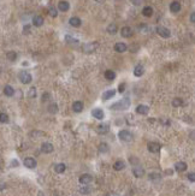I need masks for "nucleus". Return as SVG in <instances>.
<instances>
[{"label":"nucleus","instance_id":"1","mask_svg":"<svg viewBox=\"0 0 195 196\" xmlns=\"http://www.w3.org/2000/svg\"><path fill=\"white\" fill-rule=\"evenodd\" d=\"M129 106H130V100L128 97H125V99H122L119 101H117L116 104H113L110 108L114 111H125L129 108Z\"/></svg>","mask_w":195,"mask_h":196},{"label":"nucleus","instance_id":"2","mask_svg":"<svg viewBox=\"0 0 195 196\" xmlns=\"http://www.w3.org/2000/svg\"><path fill=\"white\" fill-rule=\"evenodd\" d=\"M118 137H119L121 141H124V142H131L134 140L133 134L130 131H128V130H121L118 132Z\"/></svg>","mask_w":195,"mask_h":196},{"label":"nucleus","instance_id":"3","mask_svg":"<svg viewBox=\"0 0 195 196\" xmlns=\"http://www.w3.org/2000/svg\"><path fill=\"white\" fill-rule=\"evenodd\" d=\"M18 78H19V81H21L23 84H29V83H32V81H33L32 75L29 74V72H27V71H22V72H19Z\"/></svg>","mask_w":195,"mask_h":196},{"label":"nucleus","instance_id":"4","mask_svg":"<svg viewBox=\"0 0 195 196\" xmlns=\"http://www.w3.org/2000/svg\"><path fill=\"white\" fill-rule=\"evenodd\" d=\"M155 32H157V34H158L159 36H161V37H164V38H169V37L171 36V32L169 30V29L165 28V27H161V25H159V27L155 28Z\"/></svg>","mask_w":195,"mask_h":196},{"label":"nucleus","instance_id":"5","mask_svg":"<svg viewBox=\"0 0 195 196\" xmlns=\"http://www.w3.org/2000/svg\"><path fill=\"white\" fill-rule=\"evenodd\" d=\"M96 48H98V42H89L83 46V52L89 54V53H93Z\"/></svg>","mask_w":195,"mask_h":196},{"label":"nucleus","instance_id":"6","mask_svg":"<svg viewBox=\"0 0 195 196\" xmlns=\"http://www.w3.org/2000/svg\"><path fill=\"white\" fill-rule=\"evenodd\" d=\"M53 150H54V147H53L52 143H50V142H45V143L41 144V152H42V153H45V154H50V153H52Z\"/></svg>","mask_w":195,"mask_h":196},{"label":"nucleus","instance_id":"7","mask_svg":"<svg viewBox=\"0 0 195 196\" xmlns=\"http://www.w3.org/2000/svg\"><path fill=\"white\" fill-rule=\"evenodd\" d=\"M92 182H93V177H92L90 174H88V173H84V174H82L81 177H80V183L83 184V185H88Z\"/></svg>","mask_w":195,"mask_h":196},{"label":"nucleus","instance_id":"8","mask_svg":"<svg viewBox=\"0 0 195 196\" xmlns=\"http://www.w3.org/2000/svg\"><path fill=\"white\" fill-rule=\"evenodd\" d=\"M24 166L25 167H28V169H35L36 167V160L34 159V158H30V156H29V158H25L24 159Z\"/></svg>","mask_w":195,"mask_h":196},{"label":"nucleus","instance_id":"9","mask_svg":"<svg viewBox=\"0 0 195 196\" xmlns=\"http://www.w3.org/2000/svg\"><path fill=\"white\" fill-rule=\"evenodd\" d=\"M160 149H161V146H160L159 143H157V142H151V143H148V150H149L151 153H159Z\"/></svg>","mask_w":195,"mask_h":196},{"label":"nucleus","instance_id":"10","mask_svg":"<svg viewBox=\"0 0 195 196\" xmlns=\"http://www.w3.org/2000/svg\"><path fill=\"white\" fill-rule=\"evenodd\" d=\"M126 50H128V46H126L124 42H117L114 45V51L118 52V53H123L125 52Z\"/></svg>","mask_w":195,"mask_h":196},{"label":"nucleus","instance_id":"11","mask_svg":"<svg viewBox=\"0 0 195 196\" xmlns=\"http://www.w3.org/2000/svg\"><path fill=\"white\" fill-rule=\"evenodd\" d=\"M148 112H149V107L146 106V105H139L137 107H136V113H139V114L146 116Z\"/></svg>","mask_w":195,"mask_h":196},{"label":"nucleus","instance_id":"12","mask_svg":"<svg viewBox=\"0 0 195 196\" xmlns=\"http://www.w3.org/2000/svg\"><path fill=\"white\" fill-rule=\"evenodd\" d=\"M143 74H144V67H143V65H141V64L136 65L135 69H134V75H135L136 77H141Z\"/></svg>","mask_w":195,"mask_h":196},{"label":"nucleus","instance_id":"13","mask_svg":"<svg viewBox=\"0 0 195 196\" xmlns=\"http://www.w3.org/2000/svg\"><path fill=\"white\" fill-rule=\"evenodd\" d=\"M72 110H74V112H76V113L82 112V111H83V102H82V101H75V102L72 104Z\"/></svg>","mask_w":195,"mask_h":196},{"label":"nucleus","instance_id":"14","mask_svg":"<svg viewBox=\"0 0 195 196\" xmlns=\"http://www.w3.org/2000/svg\"><path fill=\"white\" fill-rule=\"evenodd\" d=\"M92 116L94 117V118H96V119H102L104 117H105L104 111L100 110V108H94V110L92 111Z\"/></svg>","mask_w":195,"mask_h":196},{"label":"nucleus","instance_id":"15","mask_svg":"<svg viewBox=\"0 0 195 196\" xmlns=\"http://www.w3.org/2000/svg\"><path fill=\"white\" fill-rule=\"evenodd\" d=\"M170 11L173 12V13H177L181 11V4L178 1H172L170 4Z\"/></svg>","mask_w":195,"mask_h":196},{"label":"nucleus","instance_id":"16","mask_svg":"<svg viewBox=\"0 0 195 196\" xmlns=\"http://www.w3.org/2000/svg\"><path fill=\"white\" fill-rule=\"evenodd\" d=\"M69 23H70V25H71V27L79 28V27H81L82 21H81V19H80L79 17H71V18L69 19Z\"/></svg>","mask_w":195,"mask_h":196},{"label":"nucleus","instance_id":"17","mask_svg":"<svg viewBox=\"0 0 195 196\" xmlns=\"http://www.w3.org/2000/svg\"><path fill=\"white\" fill-rule=\"evenodd\" d=\"M58 8L62 12H66V11H69V8H70V4L67 3V1H59V4H58Z\"/></svg>","mask_w":195,"mask_h":196},{"label":"nucleus","instance_id":"18","mask_svg":"<svg viewBox=\"0 0 195 196\" xmlns=\"http://www.w3.org/2000/svg\"><path fill=\"white\" fill-rule=\"evenodd\" d=\"M175 170L178 171V172L186 171V170H187V164L183 162V161H178V162L175 164Z\"/></svg>","mask_w":195,"mask_h":196},{"label":"nucleus","instance_id":"19","mask_svg":"<svg viewBox=\"0 0 195 196\" xmlns=\"http://www.w3.org/2000/svg\"><path fill=\"white\" fill-rule=\"evenodd\" d=\"M121 35H122L123 37H130V36L133 35L131 28H129V27H123L122 30H121Z\"/></svg>","mask_w":195,"mask_h":196},{"label":"nucleus","instance_id":"20","mask_svg":"<svg viewBox=\"0 0 195 196\" xmlns=\"http://www.w3.org/2000/svg\"><path fill=\"white\" fill-rule=\"evenodd\" d=\"M116 95V90L114 89H110V90H106L102 94V100H110Z\"/></svg>","mask_w":195,"mask_h":196},{"label":"nucleus","instance_id":"21","mask_svg":"<svg viewBox=\"0 0 195 196\" xmlns=\"http://www.w3.org/2000/svg\"><path fill=\"white\" fill-rule=\"evenodd\" d=\"M113 169H114L116 171H122V170H124V169H125V162H124L123 160L116 161V162L113 164Z\"/></svg>","mask_w":195,"mask_h":196},{"label":"nucleus","instance_id":"22","mask_svg":"<svg viewBox=\"0 0 195 196\" xmlns=\"http://www.w3.org/2000/svg\"><path fill=\"white\" fill-rule=\"evenodd\" d=\"M109 130H110V126L107 125V124H100L99 126H98V132H99L100 135L101 134L102 135L107 134V132H109Z\"/></svg>","mask_w":195,"mask_h":196},{"label":"nucleus","instance_id":"23","mask_svg":"<svg viewBox=\"0 0 195 196\" xmlns=\"http://www.w3.org/2000/svg\"><path fill=\"white\" fill-rule=\"evenodd\" d=\"M33 24H34L35 27H41V25L43 24V18H42L41 16H35V17L33 18Z\"/></svg>","mask_w":195,"mask_h":196},{"label":"nucleus","instance_id":"24","mask_svg":"<svg viewBox=\"0 0 195 196\" xmlns=\"http://www.w3.org/2000/svg\"><path fill=\"white\" fill-rule=\"evenodd\" d=\"M65 170H66V166H65V164H57L55 166H54V171L57 172V173H64L65 172Z\"/></svg>","mask_w":195,"mask_h":196},{"label":"nucleus","instance_id":"25","mask_svg":"<svg viewBox=\"0 0 195 196\" xmlns=\"http://www.w3.org/2000/svg\"><path fill=\"white\" fill-rule=\"evenodd\" d=\"M133 173H134V176H135L136 178H141L142 176L144 174V170L141 169V167H136V169L133 170Z\"/></svg>","mask_w":195,"mask_h":196},{"label":"nucleus","instance_id":"26","mask_svg":"<svg viewBox=\"0 0 195 196\" xmlns=\"http://www.w3.org/2000/svg\"><path fill=\"white\" fill-rule=\"evenodd\" d=\"M4 94H5L6 96H13V95H15V89H13L11 85H6V87L4 88Z\"/></svg>","mask_w":195,"mask_h":196},{"label":"nucleus","instance_id":"27","mask_svg":"<svg viewBox=\"0 0 195 196\" xmlns=\"http://www.w3.org/2000/svg\"><path fill=\"white\" fill-rule=\"evenodd\" d=\"M105 78H106V80H109V81H113L114 78H116L114 71H112V70H106V71H105Z\"/></svg>","mask_w":195,"mask_h":196},{"label":"nucleus","instance_id":"28","mask_svg":"<svg viewBox=\"0 0 195 196\" xmlns=\"http://www.w3.org/2000/svg\"><path fill=\"white\" fill-rule=\"evenodd\" d=\"M142 15H143L144 17H151V16L153 15V8H152L151 6H146V7H143V10H142Z\"/></svg>","mask_w":195,"mask_h":196},{"label":"nucleus","instance_id":"29","mask_svg":"<svg viewBox=\"0 0 195 196\" xmlns=\"http://www.w3.org/2000/svg\"><path fill=\"white\" fill-rule=\"evenodd\" d=\"M117 32H118V28H117L116 24H110L109 27H107V33H109V34L114 35Z\"/></svg>","mask_w":195,"mask_h":196},{"label":"nucleus","instance_id":"30","mask_svg":"<svg viewBox=\"0 0 195 196\" xmlns=\"http://www.w3.org/2000/svg\"><path fill=\"white\" fill-rule=\"evenodd\" d=\"M6 58H7L10 62H15V60L17 59V53L13 52V51H10V52L6 53Z\"/></svg>","mask_w":195,"mask_h":196},{"label":"nucleus","instance_id":"31","mask_svg":"<svg viewBox=\"0 0 195 196\" xmlns=\"http://www.w3.org/2000/svg\"><path fill=\"white\" fill-rule=\"evenodd\" d=\"M65 41L67 42V43H70V45H77L79 43V40L77 38H75V37H72V36H70V35H66L65 36Z\"/></svg>","mask_w":195,"mask_h":196},{"label":"nucleus","instance_id":"32","mask_svg":"<svg viewBox=\"0 0 195 196\" xmlns=\"http://www.w3.org/2000/svg\"><path fill=\"white\" fill-rule=\"evenodd\" d=\"M183 105V99H181V97H175V99L172 100V106L173 107H180Z\"/></svg>","mask_w":195,"mask_h":196},{"label":"nucleus","instance_id":"33","mask_svg":"<svg viewBox=\"0 0 195 196\" xmlns=\"http://www.w3.org/2000/svg\"><path fill=\"white\" fill-rule=\"evenodd\" d=\"M110 150L109 148V146H107V143H100L99 144V152L100 153H107Z\"/></svg>","mask_w":195,"mask_h":196},{"label":"nucleus","instance_id":"34","mask_svg":"<svg viewBox=\"0 0 195 196\" xmlns=\"http://www.w3.org/2000/svg\"><path fill=\"white\" fill-rule=\"evenodd\" d=\"M48 112L50 113H57L58 112V105L57 104H51L50 106H48Z\"/></svg>","mask_w":195,"mask_h":196},{"label":"nucleus","instance_id":"35","mask_svg":"<svg viewBox=\"0 0 195 196\" xmlns=\"http://www.w3.org/2000/svg\"><path fill=\"white\" fill-rule=\"evenodd\" d=\"M48 13H50L51 17H57L58 16V11H57V8L54 6H51L50 8H48Z\"/></svg>","mask_w":195,"mask_h":196},{"label":"nucleus","instance_id":"36","mask_svg":"<svg viewBox=\"0 0 195 196\" xmlns=\"http://www.w3.org/2000/svg\"><path fill=\"white\" fill-rule=\"evenodd\" d=\"M28 96H29V97H32V99L36 97V88H35V87H32L30 89H29V92H28Z\"/></svg>","mask_w":195,"mask_h":196},{"label":"nucleus","instance_id":"37","mask_svg":"<svg viewBox=\"0 0 195 196\" xmlns=\"http://www.w3.org/2000/svg\"><path fill=\"white\" fill-rule=\"evenodd\" d=\"M0 123H8V116L6 113H0Z\"/></svg>","mask_w":195,"mask_h":196},{"label":"nucleus","instance_id":"38","mask_svg":"<svg viewBox=\"0 0 195 196\" xmlns=\"http://www.w3.org/2000/svg\"><path fill=\"white\" fill-rule=\"evenodd\" d=\"M148 177L151 181H158V179H160V174L159 173H151Z\"/></svg>","mask_w":195,"mask_h":196},{"label":"nucleus","instance_id":"39","mask_svg":"<svg viewBox=\"0 0 195 196\" xmlns=\"http://www.w3.org/2000/svg\"><path fill=\"white\" fill-rule=\"evenodd\" d=\"M90 191H92V189H90L89 187H83V188L80 189V192H81V194H89Z\"/></svg>","mask_w":195,"mask_h":196},{"label":"nucleus","instance_id":"40","mask_svg":"<svg viewBox=\"0 0 195 196\" xmlns=\"http://www.w3.org/2000/svg\"><path fill=\"white\" fill-rule=\"evenodd\" d=\"M188 179H189L191 183L195 182V173H194V172H190V173L188 174Z\"/></svg>","mask_w":195,"mask_h":196},{"label":"nucleus","instance_id":"41","mask_svg":"<svg viewBox=\"0 0 195 196\" xmlns=\"http://www.w3.org/2000/svg\"><path fill=\"white\" fill-rule=\"evenodd\" d=\"M4 189H6V183H4V182L0 181V191H3Z\"/></svg>","mask_w":195,"mask_h":196},{"label":"nucleus","instance_id":"42","mask_svg":"<svg viewBox=\"0 0 195 196\" xmlns=\"http://www.w3.org/2000/svg\"><path fill=\"white\" fill-rule=\"evenodd\" d=\"M131 3H133L135 6H139V5H141L142 0H131Z\"/></svg>","mask_w":195,"mask_h":196},{"label":"nucleus","instance_id":"43","mask_svg":"<svg viewBox=\"0 0 195 196\" xmlns=\"http://www.w3.org/2000/svg\"><path fill=\"white\" fill-rule=\"evenodd\" d=\"M48 99H50V94H48V93H45V94L42 95V100L46 101V100H48Z\"/></svg>","mask_w":195,"mask_h":196},{"label":"nucleus","instance_id":"44","mask_svg":"<svg viewBox=\"0 0 195 196\" xmlns=\"http://www.w3.org/2000/svg\"><path fill=\"white\" fill-rule=\"evenodd\" d=\"M118 89H119V92H121V93H123V92L125 90V83H122V84L119 85Z\"/></svg>","mask_w":195,"mask_h":196},{"label":"nucleus","instance_id":"45","mask_svg":"<svg viewBox=\"0 0 195 196\" xmlns=\"http://www.w3.org/2000/svg\"><path fill=\"white\" fill-rule=\"evenodd\" d=\"M190 22H191V23H194V22H195V13H194V12L190 15Z\"/></svg>","mask_w":195,"mask_h":196},{"label":"nucleus","instance_id":"46","mask_svg":"<svg viewBox=\"0 0 195 196\" xmlns=\"http://www.w3.org/2000/svg\"><path fill=\"white\" fill-rule=\"evenodd\" d=\"M23 30H24V34H29V25H25Z\"/></svg>","mask_w":195,"mask_h":196},{"label":"nucleus","instance_id":"47","mask_svg":"<svg viewBox=\"0 0 195 196\" xmlns=\"http://www.w3.org/2000/svg\"><path fill=\"white\" fill-rule=\"evenodd\" d=\"M165 172H166V174H170V176H171V174L173 173V171H172L171 169H170V170H166V171H165Z\"/></svg>","mask_w":195,"mask_h":196},{"label":"nucleus","instance_id":"48","mask_svg":"<svg viewBox=\"0 0 195 196\" xmlns=\"http://www.w3.org/2000/svg\"><path fill=\"white\" fill-rule=\"evenodd\" d=\"M12 166H18V161H17V160H13V161H12Z\"/></svg>","mask_w":195,"mask_h":196},{"label":"nucleus","instance_id":"49","mask_svg":"<svg viewBox=\"0 0 195 196\" xmlns=\"http://www.w3.org/2000/svg\"><path fill=\"white\" fill-rule=\"evenodd\" d=\"M109 196H118V195H117L116 192H110V194H109Z\"/></svg>","mask_w":195,"mask_h":196},{"label":"nucleus","instance_id":"50","mask_svg":"<svg viewBox=\"0 0 195 196\" xmlns=\"http://www.w3.org/2000/svg\"><path fill=\"white\" fill-rule=\"evenodd\" d=\"M37 196H45V194H43L42 191H39V194H37Z\"/></svg>","mask_w":195,"mask_h":196},{"label":"nucleus","instance_id":"51","mask_svg":"<svg viewBox=\"0 0 195 196\" xmlns=\"http://www.w3.org/2000/svg\"><path fill=\"white\" fill-rule=\"evenodd\" d=\"M95 1H96V3H100V4H101V3H104V1H105V0H95Z\"/></svg>","mask_w":195,"mask_h":196},{"label":"nucleus","instance_id":"52","mask_svg":"<svg viewBox=\"0 0 195 196\" xmlns=\"http://www.w3.org/2000/svg\"><path fill=\"white\" fill-rule=\"evenodd\" d=\"M1 71H3V69H1V66H0V74H1Z\"/></svg>","mask_w":195,"mask_h":196}]
</instances>
